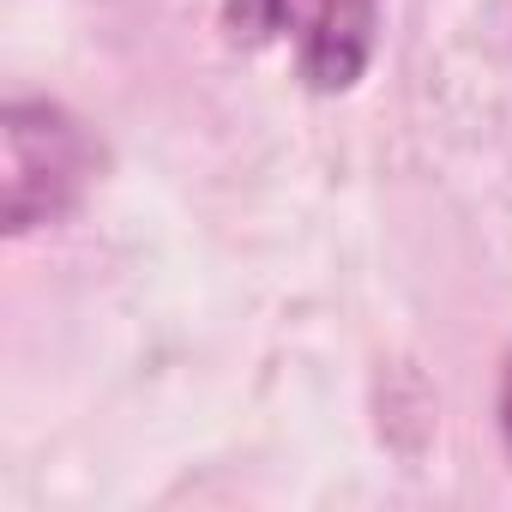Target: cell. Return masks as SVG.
<instances>
[{"instance_id": "3957f363", "label": "cell", "mask_w": 512, "mask_h": 512, "mask_svg": "<svg viewBox=\"0 0 512 512\" xmlns=\"http://www.w3.org/2000/svg\"><path fill=\"white\" fill-rule=\"evenodd\" d=\"M500 422H506V446H512V368H506V386H500Z\"/></svg>"}, {"instance_id": "7a4b0ae2", "label": "cell", "mask_w": 512, "mask_h": 512, "mask_svg": "<svg viewBox=\"0 0 512 512\" xmlns=\"http://www.w3.org/2000/svg\"><path fill=\"white\" fill-rule=\"evenodd\" d=\"M0 145H7V169H0L7 235H25L37 223L67 217L91 181V163H97L85 127L55 103H7Z\"/></svg>"}, {"instance_id": "6da1fadb", "label": "cell", "mask_w": 512, "mask_h": 512, "mask_svg": "<svg viewBox=\"0 0 512 512\" xmlns=\"http://www.w3.org/2000/svg\"><path fill=\"white\" fill-rule=\"evenodd\" d=\"M223 25L241 49L290 43L314 91H350L374 61L380 0H223Z\"/></svg>"}]
</instances>
